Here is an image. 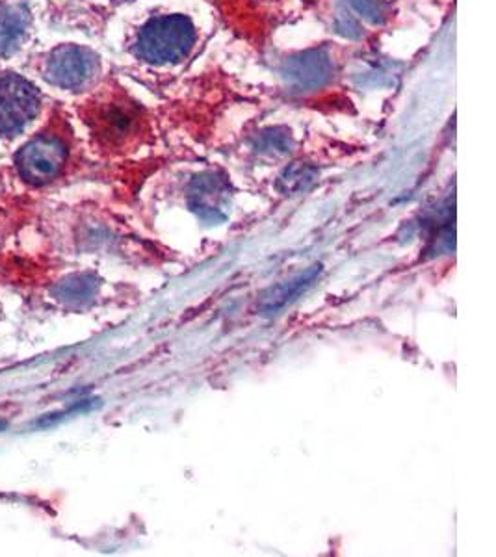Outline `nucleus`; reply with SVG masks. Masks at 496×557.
Here are the masks:
<instances>
[{
  "label": "nucleus",
  "mask_w": 496,
  "mask_h": 557,
  "mask_svg": "<svg viewBox=\"0 0 496 557\" xmlns=\"http://www.w3.org/2000/svg\"><path fill=\"white\" fill-rule=\"evenodd\" d=\"M320 273H322V264H314L313 268H309L307 272L301 273L298 277H294V279L285 281V283L272 288L262 299V314L264 316L277 314L287 303H290L294 298H298L301 292H305L309 286L313 285Z\"/></svg>",
  "instance_id": "nucleus-11"
},
{
  "label": "nucleus",
  "mask_w": 496,
  "mask_h": 557,
  "mask_svg": "<svg viewBox=\"0 0 496 557\" xmlns=\"http://www.w3.org/2000/svg\"><path fill=\"white\" fill-rule=\"evenodd\" d=\"M45 78L60 90L88 93L103 75V60L84 45H60L45 62Z\"/></svg>",
  "instance_id": "nucleus-5"
},
{
  "label": "nucleus",
  "mask_w": 496,
  "mask_h": 557,
  "mask_svg": "<svg viewBox=\"0 0 496 557\" xmlns=\"http://www.w3.org/2000/svg\"><path fill=\"white\" fill-rule=\"evenodd\" d=\"M214 38V19L197 10L158 6L132 30L127 52L158 88L179 84Z\"/></svg>",
  "instance_id": "nucleus-1"
},
{
  "label": "nucleus",
  "mask_w": 496,
  "mask_h": 557,
  "mask_svg": "<svg viewBox=\"0 0 496 557\" xmlns=\"http://www.w3.org/2000/svg\"><path fill=\"white\" fill-rule=\"evenodd\" d=\"M246 143L249 153L261 162H281L294 155L298 138L287 123H266L251 129Z\"/></svg>",
  "instance_id": "nucleus-9"
},
{
  "label": "nucleus",
  "mask_w": 496,
  "mask_h": 557,
  "mask_svg": "<svg viewBox=\"0 0 496 557\" xmlns=\"http://www.w3.org/2000/svg\"><path fill=\"white\" fill-rule=\"evenodd\" d=\"M231 181L220 169H203L186 186V203L205 223L216 225L225 220L223 205L231 197Z\"/></svg>",
  "instance_id": "nucleus-8"
},
{
  "label": "nucleus",
  "mask_w": 496,
  "mask_h": 557,
  "mask_svg": "<svg viewBox=\"0 0 496 557\" xmlns=\"http://www.w3.org/2000/svg\"><path fill=\"white\" fill-rule=\"evenodd\" d=\"M67 143L54 134H40L17 153L15 166L28 184L43 186L60 177L67 164Z\"/></svg>",
  "instance_id": "nucleus-6"
},
{
  "label": "nucleus",
  "mask_w": 496,
  "mask_h": 557,
  "mask_svg": "<svg viewBox=\"0 0 496 557\" xmlns=\"http://www.w3.org/2000/svg\"><path fill=\"white\" fill-rule=\"evenodd\" d=\"M277 2L281 4V2H285V0H277ZM288 2H290V4H296V2H301L303 6H307V8H309V2H311V0H288Z\"/></svg>",
  "instance_id": "nucleus-14"
},
{
  "label": "nucleus",
  "mask_w": 496,
  "mask_h": 557,
  "mask_svg": "<svg viewBox=\"0 0 496 557\" xmlns=\"http://www.w3.org/2000/svg\"><path fill=\"white\" fill-rule=\"evenodd\" d=\"M30 12L21 0L0 2V56L14 54L27 38Z\"/></svg>",
  "instance_id": "nucleus-10"
},
{
  "label": "nucleus",
  "mask_w": 496,
  "mask_h": 557,
  "mask_svg": "<svg viewBox=\"0 0 496 557\" xmlns=\"http://www.w3.org/2000/svg\"><path fill=\"white\" fill-rule=\"evenodd\" d=\"M40 91L21 75L0 78V136H14L38 116Z\"/></svg>",
  "instance_id": "nucleus-7"
},
{
  "label": "nucleus",
  "mask_w": 496,
  "mask_h": 557,
  "mask_svg": "<svg viewBox=\"0 0 496 557\" xmlns=\"http://www.w3.org/2000/svg\"><path fill=\"white\" fill-rule=\"evenodd\" d=\"M320 177V168L311 160H292L275 177V190L283 195L307 192Z\"/></svg>",
  "instance_id": "nucleus-12"
},
{
  "label": "nucleus",
  "mask_w": 496,
  "mask_h": 557,
  "mask_svg": "<svg viewBox=\"0 0 496 557\" xmlns=\"http://www.w3.org/2000/svg\"><path fill=\"white\" fill-rule=\"evenodd\" d=\"M309 8L340 43L368 52H376L400 15L398 0H311Z\"/></svg>",
  "instance_id": "nucleus-4"
},
{
  "label": "nucleus",
  "mask_w": 496,
  "mask_h": 557,
  "mask_svg": "<svg viewBox=\"0 0 496 557\" xmlns=\"http://www.w3.org/2000/svg\"><path fill=\"white\" fill-rule=\"evenodd\" d=\"M363 52L335 39L283 51L274 58L277 91L288 104H348L342 93L348 64Z\"/></svg>",
  "instance_id": "nucleus-2"
},
{
  "label": "nucleus",
  "mask_w": 496,
  "mask_h": 557,
  "mask_svg": "<svg viewBox=\"0 0 496 557\" xmlns=\"http://www.w3.org/2000/svg\"><path fill=\"white\" fill-rule=\"evenodd\" d=\"M95 290H97V281L92 275H73L56 286L54 296L64 303L80 305L90 301L95 296Z\"/></svg>",
  "instance_id": "nucleus-13"
},
{
  "label": "nucleus",
  "mask_w": 496,
  "mask_h": 557,
  "mask_svg": "<svg viewBox=\"0 0 496 557\" xmlns=\"http://www.w3.org/2000/svg\"><path fill=\"white\" fill-rule=\"evenodd\" d=\"M79 114L93 142L105 153L127 155L155 138V112L116 78H103L88 91Z\"/></svg>",
  "instance_id": "nucleus-3"
}]
</instances>
